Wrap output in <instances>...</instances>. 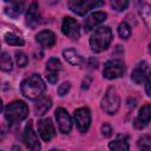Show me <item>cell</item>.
Masks as SVG:
<instances>
[{
	"label": "cell",
	"mask_w": 151,
	"mask_h": 151,
	"mask_svg": "<svg viewBox=\"0 0 151 151\" xmlns=\"http://www.w3.org/2000/svg\"><path fill=\"white\" fill-rule=\"evenodd\" d=\"M45 90L46 85L41 77H39L38 74H32L21 83V93L24 94V97L31 100L40 98Z\"/></svg>",
	"instance_id": "1"
},
{
	"label": "cell",
	"mask_w": 151,
	"mask_h": 151,
	"mask_svg": "<svg viewBox=\"0 0 151 151\" xmlns=\"http://www.w3.org/2000/svg\"><path fill=\"white\" fill-rule=\"evenodd\" d=\"M111 41H112V31L110 27L104 26V27L97 28L92 33L90 38V46L93 52L99 53L105 51L110 46Z\"/></svg>",
	"instance_id": "2"
},
{
	"label": "cell",
	"mask_w": 151,
	"mask_h": 151,
	"mask_svg": "<svg viewBox=\"0 0 151 151\" xmlns=\"http://www.w3.org/2000/svg\"><path fill=\"white\" fill-rule=\"evenodd\" d=\"M28 114V107L22 100H14L6 106L5 118L9 124H17L24 120Z\"/></svg>",
	"instance_id": "3"
},
{
	"label": "cell",
	"mask_w": 151,
	"mask_h": 151,
	"mask_svg": "<svg viewBox=\"0 0 151 151\" xmlns=\"http://www.w3.org/2000/svg\"><path fill=\"white\" fill-rule=\"evenodd\" d=\"M104 5V0H70L68 8L78 15H85L91 9Z\"/></svg>",
	"instance_id": "4"
},
{
	"label": "cell",
	"mask_w": 151,
	"mask_h": 151,
	"mask_svg": "<svg viewBox=\"0 0 151 151\" xmlns=\"http://www.w3.org/2000/svg\"><path fill=\"white\" fill-rule=\"evenodd\" d=\"M120 106V99L114 87H109L101 99V109L107 114H114Z\"/></svg>",
	"instance_id": "5"
},
{
	"label": "cell",
	"mask_w": 151,
	"mask_h": 151,
	"mask_svg": "<svg viewBox=\"0 0 151 151\" xmlns=\"http://www.w3.org/2000/svg\"><path fill=\"white\" fill-rule=\"evenodd\" d=\"M125 72V65L123 63V60L120 59H110L105 63L104 65V70H103V74L106 79H117L119 77H122Z\"/></svg>",
	"instance_id": "6"
},
{
	"label": "cell",
	"mask_w": 151,
	"mask_h": 151,
	"mask_svg": "<svg viewBox=\"0 0 151 151\" xmlns=\"http://www.w3.org/2000/svg\"><path fill=\"white\" fill-rule=\"evenodd\" d=\"M76 125L81 133H85L91 125V112L87 107H79L73 113Z\"/></svg>",
	"instance_id": "7"
},
{
	"label": "cell",
	"mask_w": 151,
	"mask_h": 151,
	"mask_svg": "<svg viewBox=\"0 0 151 151\" xmlns=\"http://www.w3.org/2000/svg\"><path fill=\"white\" fill-rule=\"evenodd\" d=\"M61 31H63V33L67 38H70L72 40H77L80 37V27H79V24H78V21L76 19H73L71 17L64 18L63 25H61Z\"/></svg>",
	"instance_id": "8"
},
{
	"label": "cell",
	"mask_w": 151,
	"mask_h": 151,
	"mask_svg": "<svg viewBox=\"0 0 151 151\" xmlns=\"http://www.w3.org/2000/svg\"><path fill=\"white\" fill-rule=\"evenodd\" d=\"M38 132L44 142H50L55 136L53 123L50 118H42L38 122Z\"/></svg>",
	"instance_id": "9"
},
{
	"label": "cell",
	"mask_w": 151,
	"mask_h": 151,
	"mask_svg": "<svg viewBox=\"0 0 151 151\" xmlns=\"http://www.w3.org/2000/svg\"><path fill=\"white\" fill-rule=\"evenodd\" d=\"M24 142H25L26 146L29 150H32V151H38V150L41 149V145L39 143V139L37 137V133L33 130L32 122H28V124L25 127V131H24Z\"/></svg>",
	"instance_id": "10"
},
{
	"label": "cell",
	"mask_w": 151,
	"mask_h": 151,
	"mask_svg": "<svg viewBox=\"0 0 151 151\" xmlns=\"http://www.w3.org/2000/svg\"><path fill=\"white\" fill-rule=\"evenodd\" d=\"M55 119H57L59 130L63 133H68L71 131V129H72V119H71L68 112L65 109H63V107L57 109V111H55Z\"/></svg>",
	"instance_id": "11"
},
{
	"label": "cell",
	"mask_w": 151,
	"mask_h": 151,
	"mask_svg": "<svg viewBox=\"0 0 151 151\" xmlns=\"http://www.w3.org/2000/svg\"><path fill=\"white\" fill-rule=\"evenodd\" d=\"M150 117H151V106L149 103H146L145 105L142 106V109L139 110V113L137 116V118L133 122V125L136 129H144L145 126H147V124L150 123Z\"/></svg>",
	"instance_id": "12"
},
{
	"label": "cell",
	"mask_w": 151,
	"mask_h": 151,
	"mask_svg": "<svg viewBox=\"0 0 151 151\" xmlns=\"http://www.w3.org/2000/svg\"><path fill=\"white\" fill-rule=\"evenodd\" d=\"M147 64L145 63V61H142V63H139L136 67H134V70L132 71V73H131V79H132V81L134 83V84H137V85H139V84H142L145 79H146V77H147Z\"/></svg>",
	"instance_id": "13"
},
{
	"label": "cell",
	"mask_w": 151,
	"mask_h": 151,
	"mask_svg": "<svg viewBox=\"0 0 151 151\" xmlns=\"http://www.w3.org/2000/svg\"><path fill=\"white\" fill-rule=\"evenodd\" d=\"M39 18H40V14H39V5L34 0V1H32V4L29 5V7L27 9V13H26V24L28 26H31V27H35L37 24L39 22Z\"/></svg>",
	"instance_id": "14"
},
{
	"label": "cell",
	"mask_w": 151,
	"mask_h": 151,
	"mask_svg": "<svg viewBox=\"0 0 151 151\" xmlns=\"http://www.w3.org/2000/svg\"><path fill=\"white\" fill-rule=\"evenodd\" d=\"M35 39H37V41H38L41 46L47 47V48L54 46V44H55V41H57L55 34H54L52 31H48V29H45V31L39 32V33L37 34Z\"/></svg>",
	"instance_id": "15"
},
{
	"label": "cell",
	"mask_w": 151,
	"mask_h": 151,
	"mask_svg": "<svg viewBox=\"0 0 151 151\" xmlns=\"http://www.w3.org/2000/svg\"><path fill=\"white\" fill-rule=\"evenodd\" d=\"M106 20V13L105 12H94L93 14H91L84 22L85 26V31H90L92 28H94L96 26L100 25L101 22H104Z\"/></svg>",
	"instance_id": "16"
},
{
	"label": "cell",
	"mask_w": 151,
	"mask_h": 151,
	"mask_svg": "<svg viewBox=\"0 0 151 151\" xmlns=\"http://www.w3.org/2000/svg\"><path fill=\"white\" fill-rule=\"evenodd\" d=\"M63 57L64 59L70 63L71 65H83L84 64V58L73 48H66L63 51Z\"/></svg>",
	"instance_id": "17"
},
{
	"label": "cell",
	"mask_w": 151,
	"mask_h": 151,
	"mask_svg": "<svg viewBox=\"0 0 151 151\" xmlns=\"http://www.w3.org/2000/svg\"><path fill=\"white\" fill-rule=\"evenodd\" d=\"M109 147L111 150H114V151H127L130 149L127 137L123 136V134H118L117 138L109 144Z\"/></svg>",
	"instance_id": "18"
},
{
	"label": "cell",
	"mask_w": 151,
	"mask_h": 151,
	"mask_svg": "<svg viewBox=\"0 0 151 151\" xmlns=\"http://www.w3.org/2000/svg\"><path fill=\"white\" fill-rule=\"evenodd\" d=\"M51 106H52V100L50 98H41L34 105V113L37 116H42L51 109Z\"/></svg>",
	"instance_id": "19"
},
{
	"label": "cell",
	"mask_w": 151,
	"mask_h": 151,
	"mask_svg": "<svg viewBox=\"0 0 151 151\" xmlns=\"http://www.w3.org/2000/svg\"><path fill=\"white\" fill-rule=\"evenodd\" d=\"M13 68V60L7 52L0 54V70L4 72H9Z\"/></svg>",
	"instance_id": "20"
},
{
	"label": "cell",
	"mask_w": 151,
	"mask_h": 151,
	"mask_svg": "<svg viewBox=\"0 0 151 151\" xmlns=\"http://www.w3.org/2000/svg\"><path fill=\"white\" fill-rule=\"evenodd\" d=\"M24 6H25L24 2H22V1H19V2L14 4L11 8H6V14L9 15L11 18H17V17H19V15L22 13Z\"/></svg>",
	"instance_id": "21"
},
{
	"label": "cell",
	"mask_w": 151,
	"mask_h": 151,
	"mask_svg": "<svg viewBox=\"0 0 151 151\" xmlns=\"http://www.w3.org/2000/svg\"><path fill=\"white\" fill-rule=\"evenodd\" d=\"M5 41L8 45H11V46H22L25 44V41L22 40V38L18 37L17 34L11 33V32L5 34Z\"/></svg>",
	"instance_id": "22"
},
{
	"label": "cell",
	"mask_w": 151,
	"mask_h": 151,
	"mask_svg": "<svg viewBox=\"0 0 151 151\" xmlns=\"http://www.w3.org/2000/svg\"><path fill=\"white\" fill-rule=\"evenodd\" d=\"M138 11H139V14L142 15V18L144 19L145 24L149 26V20H150V6L145 2H138Z\"/></svg>",
	"instance_id": "23"
},
{
	"label": "cell",
	"mask_w": 151,
	"mask_h": 151,
	"mask_svg": "<svg viewBox=\"0 0 151 151\" xmlns=\"http://www.w3.org/2000/svg\"><path fill=\"white\" fill-rule=\"evenodd\" d=\"M46 70L48 72H58L59 70H61V63L58 58H51L47 60L46 63Z\"/></svg>",
	"instance_id": "24"
},
{
	"label": "cell",
	"mask_w": 151,
	"mask_h": 151,
	"mask_svg": "<svg viewBox=\"0 0 151 151\" xmlns=\"http://www.w3.org/2000/svg\"><path fill=\"white\" fill-rule=\"evenodd\" d=\"M118 34H119V37L122 39L130 38V35H131V28H130V26L125 21L124 22H120L118 25Z\"/></svg>",
	"instance_id": "25"
},
{
	"label": "cell",
	"mask_w": 151,
	"mask_h": 151,
	"mask_svg": "<svg viewBox=\"0 0 151 151\" xmlns=\"http://www.w3.org/2000/svg\"><path fill=\"white\" fill-rule=\"evenodd\" d=\"M111 6L113 7V9L122 12L125 11L129 6V0H111Z\"/></svg>",
	"instance_id": "26"
},
{
	"label": "cell",
	"mask_w": 151,
	"mask_h": 151,
	"mask_svg": "<svg viewBox=\"0 0 151 151\" xmlns=\"http://www.w3.org/2000/svg\"><path fill=\"white\" fill-rule=\"evenodd\" d=\"M138 147L142 149V150H150L151 147V138L149 134H145L143 136L142 138L138 139Z\"/></svg>",
	"instance_id": "27"
},
{
	"label": "cell",
	"mask_w": 151,
	"mask_h": 151,
	"mask_svg": "<svg viewBox=\"0 0 151 151\" xmlns=\"http://www.w3.org/2000/svg\"><path fill=\"white\" fill-rule=\"evenodd\" d=\"M15 60L19 67H25L28 64V58L24 52H17L15 53Z\"/></svg>",
	"instance_id": "28"
},
{
	"label": "cell",
	"mask_w": 151,
	"mask_h": 151,
	"mask_svg": "<svg viewBox=\"0 0 151 151\" xmlns=\"http://www.w3.org/2000/svg\"><path fill=\"white\" fill-rule=\"evenodd\" d=\"M70 88H71V83L70 81H65L61 85H59V87H58V94L63 97V96H65V94L68 93Z\"/></svg>",
	"instance_id": "29"
},
{
	"label": "cell",
	"mask_w": 151,
	"mask_h": 151,
	"mask_svg": "<svg viewBox=\"0 0 151 151\" xmlns=\"http://www.w3.org/2000/svg\"><path fill=\"white\" fill-rule=\"evenodd\" d=\"M101 134H103L104 137H110V136L112 134V127H111L110 124L104 123V124L101 125Z\"/></svg>",
	"instance_id": "30"
},
{
	"label": "cell",
	"mask_w": 151,
	"mask_h": 151,
	"mask_svg": "<svg viewBox=\"0 0 151 151\" xmlns=\"http://www.w3.org/2000/svg\"><path fill=\"white\" fill-rule=\"evenodd\" d=\"M46 78H47L48 83L55 84V83L58 81V73H57V72H50V73L46 76Z\"/></svg>",
	"instance_id": "31"
},
{
	"label": "cell",
	"mask_w": 151,
	"mask_h": 151,
	"mask_svg": "<svg viewBox=\"0 0 151 151\" xmlns=\"http://www.w3.org/2000/svg\"><path fill=\"white\" fill-rule=\"evenodd\" d=\"M145 90H146V96H151V92H150V78H149V76L146 77V79H145Z\"/></svg>",
	"instance_id": "32"
},
{
	"label": "cell",
	"mask_w": 151,
	"mask_h": 151,
	"mask_svg": "<svg viewBox=\"0 0 151 151\" xmlns=\"http://www.w3.org/2000/svg\"><path fill=\"white\" fill-rule=\"evenodd\" d=\"M1 110H2V100L0 99V112H1Z\"/></svg>",
	"instance_id": "33"
},
{
	"label": "cell",
	"mask_w": 151,
	"mask_h": 151,
	"mask_svg": "<svg viewBox=\"0 0 151 151\" xmlns=\"http://www.w3.org/2000/svg\"><path fill=\"white\" fill-rule=\"evenodd\" d=\"M4 1H6V2H12V1H14V0H4Z\"/></svg>",
	"instance_id": "34"
}]
</instances>
